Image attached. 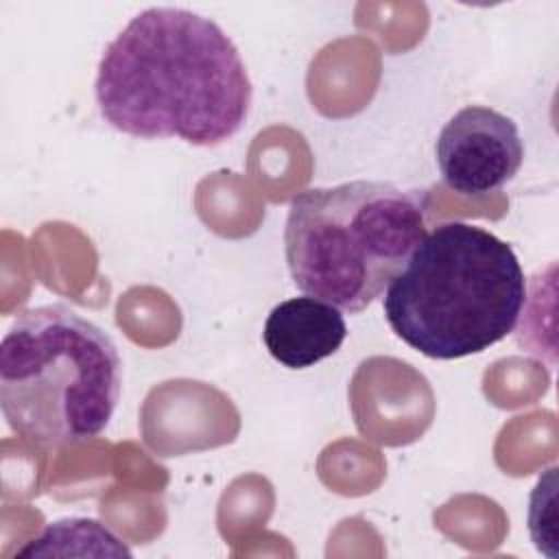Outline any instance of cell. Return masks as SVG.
Wrapping results in <instances>:
<instances>
[{
	"instance_id": "obj_2",
	"label": "cell",
	"mask_w": 559,
	"mask_h": 559,
	"mask_svg": "<svg viewBox=\"0 0 559 559\" xmlns=\"http://www.w3.org/2000/svg\"><path fill=\"white\" fill-rule=\"evenodd\" d=\"M526 280L509 242L450 221L413 249L384 290V317L408 347L437 360L480 354L513 332Z\"/></svg>"
},
{
	"instance_id": "obj_6",
	"label": "cell",
	"mask_w": 559,
	"mask_h": 559,
	"mask_svg": "<svg viewBox=\"0 0 559 559\" xmlns=\"http://www.w3.org/2000/svg\"><path fill=\"white\" fill-rule=\"evenodd\" d=\"M347 325L341 310L304 295L277 304L262 330L269 354L288 369H306L332 356L345 341Z\"/></svg>"
},
{
	"instance_id": "obj_3",
	"label": "cell",
	"mask_w": 559,
	"mask_h": 559,
	"mask_svg": "<svg viewBox=\"0 0 559 559\" xmlns=\"http://www.w3.org/2000/svg\"><path fill=\"white\" fill-rule=\"evenodd\" d=\"M428 192L347 181L293 197L284 249L295 286L358 314L378 299L424 240Z\"/></svg>"
},
{
	"instance_id": "obj_5",
	"label": "cell",
	"mask_w": 559,
	"mask_h": 559,
	"mask_svg": "<svg viewBox=\"0 0 559 559\" xmlns=\"http://www.w3.org/2000/svg\"><path fill=\"white\" fill-rule=\"evenodd\" d=\"M437 166L459 194H489L515 177L524 159L518 124L485 105L459 109L437 138Z\"/></svg>"
},
{
	"instance_id": "obj_1",
	"label": "cell",
	"mask_w": 559,
	"mask_h": 559,
	"mask_svg": "<svg viewBox=\"0 0 559 559\" xmlns=\"http://www.w3.org/2000/svg\"><path fill=\"white\" fill-rule=\"evenodd\" d=\"M107 124L133 138L216 146L245 124L251 81L227 33L188 9L151 7L105 46L94 83Z\"/></svg>"
},
{
	"instance_id": "obj_4",
	"label": "cell",
	"mask_w": 559,
	"mask_h": 559,
	"mask_svg": "<svg viewBox=\"0 0 559 559\" xmlns=\"http://www.w3.org/2000/svg\"><path fill=\"white\" fill-rule=\"evenodd\" d=\"M111 336L63 304L22 310L0 345L9 428L41 448L87 441L109 424L122 384Z\"/></svg>"
}]
</instances>
